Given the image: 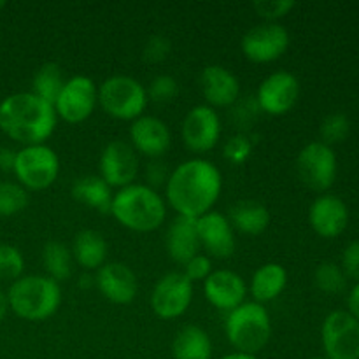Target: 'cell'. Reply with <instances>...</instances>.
<instances>
[{
    "instance_id": "cell-1",
    "label": "cell",
    "mask_w": 359,
    "mask_h": 359,
    "mask_svg": "<svg viewBox=\"0 0 359 359\" xmlns=\"http://www.w3.org/2000/svg\"><path fill=\"white\" fill-rule=\"evenodd\" d=\"M223 189L221 170L205 158H191L170 172L165 195L177 216L198 219L210 212Z\"/></svg>"
},
{
    "instance_id": "cell-2",
    "label": "cell",
    "mask_w": 359,
    "mask_h": 359,
    "mask_svg": "<svg viewBox=\"0 0 359 359\" xmlns=\"http://www.w3.org/2000/svg\"><path fill=\"white\" fill-rule=\"evenodd\" d=\"M58 123L55 107L32 91L13 93L0 102V130L25 146L44 144Z\"/></svg>"
},
{
    "instance_id": "cell-3",
    "label": "cell",
    "mask_w": 359,
    "mask_h": 359,
    "mask_svg": "<svg viewBox=\"0 0 359 359\" xmlns=\"http://www.w3.org/2000/svg\"><path fill=\"white\" fill-rule=\"evenodd\" d=\"M111 214L126 230L149 233L165 223L167 205L160 193L135 182L114 193Z\"/></svg>"
},
{
    "instance_id": "cell-4",
    "label": "cell",
    "mask_w": 359,
    "mask_h": 359,
    "mask_svg": "<svg viewBox=\"0 0 359 359\" xmlns=\"http://www.w3.org/2000/svg\"><path fill=\"white\" fill-rule=\"evenodd\" d=\"M9 311L25 321H46L62 304V290L48 276H23L11 283L6 293Z\"/></svg>"
},
{
    "instance_id": "cell-5",
    "label": "cell",
    "mask_w": 359,
    "mask_h": 359,
    "mask_svg": "<svg viewBox=\"0 0 359 359\" xmlns=\"http://www.w3.org/2000/svg\"><path fill=\"white\" fill-rule=\"evenodd\" d=\"M226 337L237 353L256 356L259 351L265 349L272 337V319L269 311L256 302H244L228 312Z\"/></svg>"
},
{
    "instance_id": "cell-6",
    "label": "cell",
    "mask_w": 359,
    "mask_h": 359,
    "mask_svg": "<svg viewBox=\"0 0 359 359\" xmlns=\"http://www.w3.org/2000/svg\"><path fill=\"white\" fill-rule=\"evenodd\" d=\"M149 98L140 81L130 76H111L98 86V105L105 114L121 121L144 116Z\"/></svg>"
},
{
    "instance_id": "cell-7",
    "label": "cell",
    "mask_w": 359,
    "mask_h": 359,
    "mask_svg": "<svg viewBox=\"0 0 359 359\" xmlns=\"http://www.w3.org/2000/svg\"><path fill=\"white\" fill-rule=\"evenodd\" d=\"M13 174L27 191H42L55 184L60 174V160L55 149L46 144L25 146L16 151Z\"/></svg>"
},
{
    "instance_id": "cell-8",
    "label": "cell",
    "mask_w": 359,
    "mask_h": 359,
    "mask_svg": "<svg viewBox=\"0 0 359 359\" xmlns=\"http://www.w3.org/2000/svg\"><path fill=\"white\" fill-rule=\"evenodd\" d=\"M297 172L300 181L312 191L323 193L333 186L339 172V161L333 147L321 140L302 147L297 158Z\"/></svg>"
},
{
    "instance_id": "cell-9",
    "label": "cell",
    "mask_w": 359,
    "mask_h": 359,
    "mask_svg": "<svg viewBox=\"0 0 359 359\" xmlns=\"http://www.w3.org/2000/svg\"><path fill=\"white\" fill-rule=\"evenodd\" d=\"M325 358L359 359V321L347 311L326 316L321 326Z\"/></svg>"
},
{
    "instance_id": "cell-10",
    "label": "cell",
    "mask_w": 359,
    "mask_h": 359,
    "mask_svg": "<svg viewBox=\"0 0 359 359\" xmlns=\"http://www.w3.org/2000/svg\"><path fill=\"white\" fill-rule=\"evenodd\" d=\"M98 105V88L88 76H74L65 81L55 102L56 116L70 125L90 118Z\"/></svg>"
},
{
    "instance_id": "cell-11",
    "label": "cell",
    "mask_w": 359,
    "mask_h": 359,
    "mask_svg": "<svg viewBox=\"0 0 359 359\" xmlns=\"http://www.w3.org/2000/svg\"><path fill=\"white\" fill-rule=\"evenodd\" d=\"M290 32L284 25L263 23L256 25L248 30L242 37L241 48L245 58L252 63H272L279 60L290 48Z\"/></svg>"
},
{
    "instance_id": "cell-12",
    "label": "cell",
    "mask_w": 359,
    "mask_h": 359,
    "mask_svg": "<svg viewBox=\"0 0 359 359\" xmlns=\"http://www.w3.org/2000/svg\"><path fill=\"white\" fill-rule=\"evenodd\" d=\"M193 302V283L182 272L161 277L151 293V309L160 319H177L188 312Z\"/></svg>"
},
{
    "instance_id": "cell-13",
    "label": "cell",
    "mask_w": 359,
    "mask_h": 359,
    "mask_svg": "<svg viewBox=\"0 0 359 359\" xmlns=\"http://www.w3.org/2000/svg\"><path fill=\"white\" fill-rule=\"evenodd\" d=\"M255 98L265 114L284 116L300 98V81L287 70H277L262 81Z\"/></svg>"
},
{
    "instance_id": "cell-14",
    "label": "cell",
    "mask_w": 359,
    "mask_h": 359,
    "mask_svg": "<svg viewBox=\"0 0 359 359\" xmlns=\"http://www.w3.org/2000/svg\"><path fill=\"white\" fill-rule=\"evenodd\" d=\"M140 161L137 151L126 140H111L100 154V177L111 188H126L135 184Z\"/></svg>"
},
{
    "instance_id": "cell-15",
    "label": "cell",
    "mask_w": 359,
    "mask_h": 359,
    "mask_svg": "<svg viewBox=\"0 0 359 359\" xmlns=\"http://www.w3.org/2000/svg\"><path fill=\"white\" fill-rule=\"evenodd\" d=\"M182 140L193 153H209L221 139V118L216 109L196 105L182 121Z\"/></svg>"
},
{
    "instance_id": "cell-16",
    "label": "cell",
    "mask_w": 359,
    "mask_h": 359,
    "mask_svg": "<svg viewBox=\"0 0 359 359\" xmlns=\"http://www.w3.org/2000/svg\"><path fill=\"white\" fill-rule=\"evenodd\" d=\"M196 230H198L200 245L207 256L217 259H228L233 256L237 241H235V230L228 217L217 210L203 214L196 219Z\"/></svg>"
},
{
    "instance_id": "cell-17",
    "label": "cell",
    "mask_w": 359,
    "mask_h": 359,
    "mask_svg": "<svg viewBox=\"0 0 359 359\" xmlns=\"http://www.w3.org/2000/svg\"><path fill=\"white\" fill-rule=\"evenodd\" d=\"M95 286L105 300L116 305H128L139 293V280L128 265L119 262H107L97 270Z\"/></svg>"
},
{
    "instance_id": "cell-18",
    "label": "cell",
    "mask_w": 359,
    "mask_h": 359,
    "mask_svg": "<svg viewBox=\"0 0 359 359\" xmlns=\"http://www.w3.org/2000/svg\"><path fill=\"white\" fill-rule=\"evenodd\" d=\"M130 144L137 153L156 160L170 149V128L163 119L144 114L130 125Z\"/></svg>"
},
{
    "instance_id": "cell-19",
    "label": "cell",
    "mask_w": 359,
    "mask_h": 359,
    "mask_svg": "<svg viewBox=\"0 0 359 359\" xmlns=\"http://www.w3.org/2000/svg\"><path fill=\"white\" fill-rule=\"evenodd\" d=\"M245 294H248V284L233 270H214L203 280V297L219 311L231 312L244 304Z\"/></svg>"
},
{
    "instance_id": "cell-20",
    "label": "cell",
    "mask_w": 359,
    "mask_h": 359,
    "mask_svg": "<svg viewBox=\"0 0 359 359\" xmlns=\"http://www.w3.org/2000/svg\"><path fill=\"white\" fill-rule=\"evenodd\" d=\"M309 223L319 237L337 238L349 224V209L339 196L321 195L309 209Z\"/></svg>"
},
{
    "instance_id": "cell-21",
    "label": "cell",
    "mask_w": 359,
    "mask_h": 359,
    "mask_svg": "<svg viewBox=\"0 0 359 359\" xmlns=\"http://www.w3.org/2000/svg\"><path fill=\"white\" fill-rule=\"evenodd\" d=\"M200 90L209 107L230 109L241 98V81L221 65H207L200 74Z\"/></svg>"
},
{
    "instance_id": "cell-22",
    "label": "cell",
    "mask_w": 359,
    "mask_h": 359,
    "mask_svg": "<svg viewBox=\"0 0 359 359\" xmlns=\"http://www.w3.org/2000/svg\"><path fill=\"white\" fill-rule=\"evenodd\" d=\"M165 249L172 262L184 266L196 255H200V238L196 230V219L177 216L167 228Z\"/></svg>"
},
{
    "instance_id": "cell-23",
    "label": "cell",
    "mask_w": 359,
    "mask_h": 359,
    "mask_svg": "<svg viewBox=\"0 0 359 359\" xmlns=\"http://www.w3.org/2000/svg\"><path fill=\"white\" fill-rule=\"evenodd\" d=\"M72 258L84 272H95L107 263L109 245L104 235L97 230H83L72 244Z\"/></svg>"
},
{
    "instance_id": "cell-24",
    "label": "cell",
    "mask_w": 359,
    "mask_h": 359,
    "mask_svg": "<svg viewBox=\"0 0 359 359\" xmlns=\"http://www.w3.org/2000/svg\"><path fill=\"white\" fill-rule=\"evenodd\" d=\"M287 286V270L279 263H265L252 273L249 291L256 304H269L283 294Z\"/></svg>"
},
{
    "instance_id": "cell-25",
    "label": "cell",
    "mask_w": 359,
    "mask_h": 359,
    "mask_svg": "<svg viewBox=\"0 0 359 359\" xmlns=\"http://www.w3.org/2000/svg\"><path fill=\"white\" fill-rule=\"evenodd\" d=\"M228 221L233 230H238L244 235H262L270 224V212L266 205L256 200H241L230 207Z\"/></svg>"
},
{
    "instance_id": "cell-26",
    "label": "cell",
    "mask_w": 359,
    "mask_h": 359,
    "mask_svg": "<svg viewBox=\"0 0 359 359\" xmlns=\"http://www.w3.org/2000/svg\"><path fill=\"white\" fill-rule=\"evenodd\" d=\"M72 196L76 202L90 207L100 214H111L112 188L100 177V175H84L74 181Z\"/></svg>"
},
{
    "instance_id": "cell-27",
    "label": "cell",
    "mask_w": 359,
    "mask_h": 359,
    "mask_svg": "<svg viewBox=\"0 0 359 359\" xmlns=\"http://www.w3.org/2000/svg\"><path fill=\"white\" fill-rule=\"evenodd\" d=\"M174 359H210L212 358V340L209 333L200 326L189 325L177 332L172 342Z\"/></svg>"
},
{
    "instance_id": "cell-28",
    "label": "cell",
    "mask_w": 359,
    "mask_h": 359,
    "mask_svg": "<svg viewBox=\"0 0 359 359\" xmlns=\"http://www.w3.org/2000/svg\"><path fill=\"white\" fill-rule=\"evenodd\" d=\"M42 263H44L48 277H51L56 283L67 280L72 276V251L63 242L49 241L42 249Z\"/></svg>"
},
{
    "instance_id": "cell-29",
    "label": "cell",
    "mask_w": 359,
    "mask_h": 359,
    "mask_svg": "<svg viewBox=\"0 0 359 359\" xmlns=\"http://www.w3.org/2000/svg\"><path fill=\"white\" fill-rule=\"evenodd\" d=\"M63 84H65V79H63L60 65H56L53 62L44 63L34 74V79H32V93L37 95L39 98H42V100L48 102V104H51L55 107V102L58 98L60 91H62Z\"/></svg>"
},
{
    "instance_id": "cell-30",
    "label": "cell",
    "mask_w": 359,
    "mask_h": 359,
    "mask_svg": "<svg viewBox=\"0 0 359 359\" xmlns=\"http://www.w3.org/2000/svg\"><path fill=\"white\" fill-rule=\"evenodd\" d=\"M30 196L28 191L13 181H0V216L11 217L23 212L28 207Z\"/></svg>"
},
{
    "instance_id": "cell-31",
    "label": "cell",
    "mask_w": 359,
    "mask_h": 359,
    "mask_svg": "<svg viewBox=\"0 0 359 359\" xmlns=\"http://www.w3.org/2000/svg\"><path fill=\"white\" fill-rule=\"evenodd\" d=\"M314 283L319 291L326 294H339L346 290L347 277L340 265L333 262H323L314 272Z\"/></svg>"
},
{
    "instance_id": "cell-32",
    "label": "cell",
    "mask_w": 359,
    "mask_h": 359,
    "mask_svg": "<svg viewBox=\"0 0 359 359\" xmlns=\"http://www.w3.org/2000/svg\"><path fill=\"white\" fill-rule=\"evenodd\" d=\"M351 133V121L344 112H332L323 119L319 126V135L321 142L326 146H335V144L344 142Z\"/></svg>"
},
{
    "instance_id": "cell-33",
    "label": "cell",
    "mask_w": 359,
    "mask_h": 359,
    "mask_svg": "<svg viewBox=\"0 0 359 359\" xmlns=\"http://www.w3.org/2000/svg\"><path fill=\"white\" fill-rule=\"evenodd\" d=\"M259 112H262V109H259L255 97L238 98L230 107V119L238 128V133H251Z\"/></svg>"
},
{
    "instance_id": "cell-34",
    "label": "cell",
    "mask_w": 359,
    "mask_h": 359,
    "mask_svg": "<svg viewBox=\"0 0 359 359\" xmlns=\"http://www.w3.org/2000/svg\"><path fill=\"white\" fill-rule=\"evenodd\" d=\"M255 149L252 133H235L224 142L223 156L231 165H244Z\"/></svg>"
},
{
    "instance_id": "cell-35",
    "label": "cell",
    "mask_w": 359,
    "mask_h": 359,
    "mask_svg": "<svg viewBox=\"0 0 359 359\" xmlns=\"http://www.w3.org/2000/svg\"><path fill=\"white\" fill-rule=\"evenodd\" d=\"M25 258L18 248L0 244V280H18L23 277Z\"/></svg>"
},
{
    "instance_id": "cell-36",
    "label": "cell",
    "mask_w": 359,
    "mask_h": 359,
    "mask_svg": "<svg viewBox=\"0 0 359 359\" xmlns=\"http://www.w3.org/2000/svg\"><path fill=\"white\" fill-rule=\"evenodd\" d=\"M147 98L154 104H168L174 100L179 93V83L175 77L168 76V74H160V76L153 77L149 86L146 88Z\"/></svg>"
},
{
    "instance_id": "cell-37",
    "label": "cell",
    "mask_w": 359,
    "mask_h": 359,
    "mask_svg": "<svg viewBox=\"0 0 359 359\" xmlns=\"http://www.w3.org/2000/svg\"><path fill=\"white\" fill-rule=\"evenodd\" d=\"M172 51L170 39L165 35H151L146 41L142 49V60L151 65H158V63L165 62Z\"/></svg>"
},
{
    "instance_id": "cell-38",
    "label": "cell",
    "mask_w": 359,
    "mask_h": 359,
    "mask_svg": "<svg viewBox=\"0 0 359 359\" xmlns=\"http://www.w3.org/2000/svg\"><path fill=\"white\" fill-rule=\"evenodd\" d=\"M297 4L293 0H258L255 2V11L258 16L265 18L270 23H277V20L286 16L290 11L294 9Z\"/></svg>"
},
{
    "instance_id": "cell-39",
    "label": "cell",
    "mask_w": 359,
    "mask_h": 359,
    "mask_svg": "<svg viewBox=\"0 0 359 359\" xmlns=\"http://www.w3.org/2000/svg\"><path fill=\"white\" fill-rule=\"evenodd\" d=\"M212 259L209 258L207 255H196L195 258L189 259L188 263L184 265V276L189 283H198V280H205L207 277L212 273Z\"/></svg>"
},
{
    "instance_id": "cell-40",
    "label": "cell",
    "mask_w": 359,
    "mask_h": 359,
    "mask_svg": "<svg viewBox=\"0 0 359 359\" xmlns=\"http://www.w3.org/2000/svg\"><path fill=\"white\" fill-rule=\"evenodd\" d=\"M170 172L168 170V165L165 163L161 158H156V160H151L149 163L146 165V186H149L151 189L156 191L161 186H167L168 177H170Z\"/></svg>"
},
{
    "instance_id": "cell-41",
    "label": "cell",
    "mask_w": 359,
    "mask_h": 359,
    "mask_svg": "<svg viewBox=\"0 0 359 359\" xmlns=\"http://www.w3.org/2000/svg\"><path fill=\"white\" fill-rule=\"evenodd\" d=\"M340 269L344 270L347 279H354L359 283V241L351 242L344 249Z\"/></svg>"
},
{
    "instance_id": "cell-42",
    "label": "cell",
    "mask_w": 359,
    "mask_h": 359,
    "mask_svg": "<svg viewBox=\"0 0 359 359\" xmlns=\"http://www.w3.org/2000/svg\"><path fill=\"white\" fill-rule=\"evenodd\" d=\"M14 161H16V151L9 147H0V170L13 172Z\"/></svg>"
},
{
    "instance_id": "cell-43",
    "label": "cell",
    "mask_w": 359,
    "mask_h": 359,
    "mask_svg": "<svg viewBox=\"0 0 359 359\" xmlns=\"http://www.w3.org/2000/svg\"><path fill=\"white\" fill-rule=\"evenodd\" d=\"M347 309H349L347 312L359 321V283L354 284L353 290L349 291V297H347Z\"/></svg>"
},
{
    "instance_id": "cell-44",
    "label": "cell",
    "mask_w": 359,
    "mask_h": 359,
    "mask_svg": "<svg viewBox=\"0 0 359 359\" xmlns=\"http://www.w3.org/2000/svg\"><path fill=\"white\" fill-rule=\"evenodd\" d=\"M77 286L81 290H90L91 286H95V276H91V272H84L77 280Z\"/></svg>"
},
{
    "instance_id": "cell-45",
    "label": "cell",
    "mask_w": 359,
    "mask_h": 359,
    "mask_svg": "<svg viewBox=\"0 0 359 359\" xmlns=\"http://www.w3.org/2000/svg\"><path fill=\"white\" fill-rule=\"evenodd\" d=\"M7 311H9V304H7V297H6V293H2V291H0V323H2L4 318H6Z\"/></svg>"
},
{
    "instance_id": "cell-46",
    "label": "cell",
    "mask_w": 359,
    "mask_h": 359,
    "mask_svg": "<svg viewBox=\"0 0 359 359\" xmlns=\"http://www.w3.org/2000/svg\"><path fill=\"white\" fill-rule=\"evenodd\" d=\"M219 359H258L256 356H252V354H244V353H231V354H226V356L219 358Z\"/></svg>"
},
{
    "instance_id": "cell-47",
    "label": "cell",
    "mask_w": 359,
    "mask_h": 359,
    "mask_svg": "<svg viewBox=\"0 0 359 359\" xmlns=\"http://www.w3.org/2000/svg\"><path fill=\"white\" fill-rule=\"evenodd\" d=\"M4 7H6V2H4V0H0V11H2Z\"/></svg>"
},
{
    "instance_id": "cell-48",
    "label": "cell",
    "mask_w": 359,
    "mask_h": 359,
    "mask_svg": "<svg viewBox=\"0 0 359 359\" xmlns=\"http://www.w3.org/2000/svg\"><path fill=\"white\" fill-rule=\"evenodd\" d=\"M311 359H328V358H325V356H316V358H311Z\"/></svg>"
}]
</instances>
